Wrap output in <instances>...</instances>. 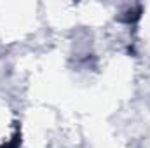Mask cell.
I'll list each match as a JSON object with an SVG mask.
<instances>
[{"label":"cell","mask_w":150,"mask_h":148,"mask_svg":"<svg viewBox=\"0 0 150 148\" xmlns=\"http://www.w3.org/2000/svg\"><path fill=\"white\" fill-rule=\"evenodd\" d=\"M19 145H21V129H19V124H18L16 132L12 134V138L7 143H4L0 148H19Z\"/></svg>","instance_id":"6da1fadb"}]
</instances>
